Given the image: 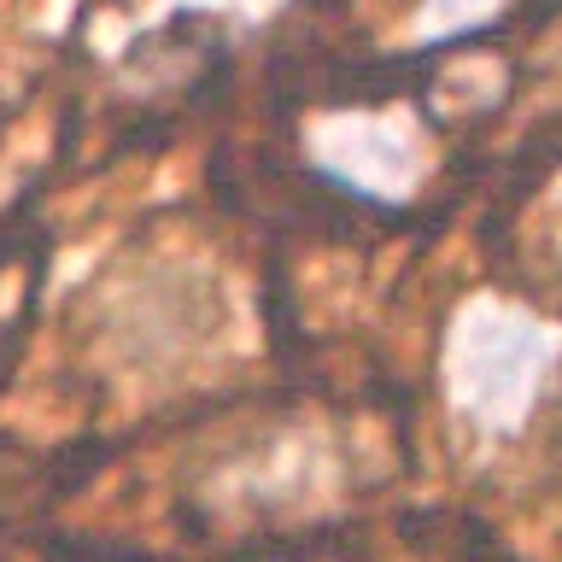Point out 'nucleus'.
Returning <instances> with one entry per match:
<instances>
[]
</instances>
